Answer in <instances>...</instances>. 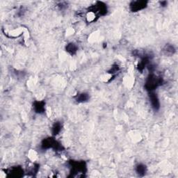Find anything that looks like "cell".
Returning a JSON list of instances; mask_svg holds the SVG:
<instances>
[{
    "mask_svg": "<svg viewBox=\"0 0 178 178\" xmlns=\"http://www.w3.org/2000/svg\"><path fill=\"white\" fill-rule=\"evenodd\" d=\"M162 83V78L157 77V76L154 75V74H151L148 77L147 80H146L145 87L146 90L150 91V92H152V91L155 90L159 86H160Z\"/></svg>",
    "mask_w": 178,
    "mask_h": 178,
    "instance_id": "obj_1",
    "label": "cell"
},
{
    "mask_svg": "<svg viewBox=\"0 0 178 178\" xmlns=\"http://www.w3.org/2000/svg\"><path fill=\"white\" fill-rule=\"evenodd\" d=\"M148 5V1H134L130 4L131 11L138 12L139 10H143Z\"/></svg>",
    "mask_w": 178,
    "mask_h": 178,
    "instance_id": "obj_2",
    "label": "cell"
},
{
    "mask_svg": "<svg viewBox=\"0 0 178 178\" xmlns=\"http://www.w3.org/2000/svg\"><path fill=\"white\" fill-rule=\"evenodd\" d=\"M42 148L43 149H49V148H56L58 150L60 148L59 144L57 143L56 140H54L52 138H48V139H44L42 143Z\"/></svg>",
    "mask_w": 178,
    "mask_h": 178,
    "instance_id": "obj_3",
    "label": "cell"
},
{
    "mask_svg": "<svg viewBox=\"0 0 178 178\" xmlns=\"http://www.w3.org/2000/svg\"><path fill=\"white\" fill-rule=\"evenodd\" d=\"M150 102L151 103L152 107L155 110H158L160 108V102L159 99L157 95L155 94L153 91L150 92Z\"/></svg>",
    "mask_w": 178,
    "mask_h": 178,
    "instance_id": "obj_4",
    "label": "cell"
},
{
    "mask_svg": "<svg viewBox=\"0 0 178 178\" xmlns=\"http://www.w3.org/2000/svg\"><path fill=\"white\" fill-rule=\"evenodd\" d=\"M33 109L35 110V112L38 113H43L44 111V103L43 102L38 101L35 102L33 104Z\"/></svg>",
    "mask_w": 178,
    "mask_h": 178,
    "instance_id": "obj_5",
    "label": "cell"
},
{
    "mask_svg": "<svg viewBox=\"0 0 178 178\" xmlns=\"http://www.w3.org/2000/svg\"><path fill=\"white\" fill-rule=\"evenodd\" d=\"M163 52H164V54L167 55V56H171V55L174 54V53L175 52V49L174 47V46L172 45V44H166V46L164 47Z\"/></svg>",
    "mask_w": 178,
    "mask_h": 178,
    "instance_id": "obj_6",
    "label": "cell"
},
{
    "mask_svg": "<svg viewBox=\"0 0 178 178\" xmlns=\"http://www.w3.org/2000/svg\"><path fill=\"white\" fill-rule=\"evenodd\" d=\"M61 128H62V126H61V122H55L52 128V135L53 136L58 135L61 131Z\"/></svg>",
    "mask_w": 178,
    "mask_h": 178,
    "instance_id": "obj_7",
    "label": "cell"
},
{
    "mask_svg": "<svg viewBox=\"0 0 178 178\" xmlns=\"http://www.w3.org/2000/svg\"><path fill=\"white\" fill-rule=\"evenodd\" d=\"M78 50L77 46L75 44H74L73 43H69L66 46V51L69 54H70L71 55H73L76 54L77 51Z\"/></svg>",
    "mask_w": 178,
    "mask_h": 178,
    "instance_id": "obj_8",
    "label": "cell"
},
{
    "mask_svg": "<svg viewBox=\"0 0 178 178\" xmlns=\"http://www.w3.org/2000/svg\"><path fill=\"white\" fill-rule=\"evenodd\" d=\"M89 99V95L86 93H81L76 96V101L77 102H85Z\"/></svg>",
    "mask_w": 178,
    "mask_h": 178,
    "instance_id": "obj_9",
    "label": "cell"
},
{
    "mask_svg": "<svg viewBox=\"0 0 178 178\" xmlns=\"http://www.w3.org/2000/svg\"><path fill=\"white\" fill-rule=\"evenodd\" d=\"M136 171L139 175H143L145 174L146 171H147V168L145 165L139 164L136 167Z\"/></svg>",
    "mask_w": 178,
    "mask_h": 178,
    "instance_id": "obj_10",
    "label": "cell"
},
{
    "mask_svg": "<svg viewBox=\"0 0 178 178\" xmlns=\"http://www.w3.org/2000/svg\"><path fill=\"white\" fill-rule=\"evenodd\" d=\"M161 3V5H162V6H166L167 5V2L166 1H162V2H160Z\"/></svg>",
    "mask_w": 178,
    "mask_h": 178,
    "instance_id": "obj_11",
    "label": "cell"
}]
</instances>
